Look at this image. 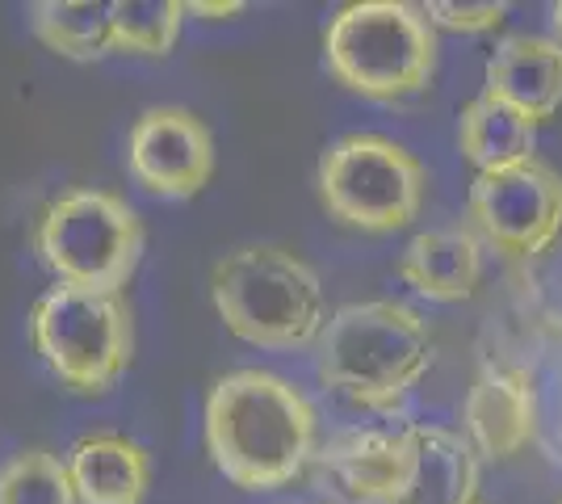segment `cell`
<instances>
[{
  "instance_id": "6da1fadb",
  "label": "cell",
  "mask_w": 562,
  "mask_h": 504,
  "mask_svg": "<svg viewBox=\"0 0 562 504\" xmlns=\"http://www.w3.org/2000/svg\"><path fill=\"white\" fill-rule=\"evenodd\" d=\"M206 455L244 492L299 480L315 455V408L269 370H232L206 395Z\"/></svg>"
},
{
  "instance_id": "7a4b0ae2",
  "label": "cell",
  "mask_w": 562,
  "mask_h": 504,
  "mask_svg": "<svg viewBox=\"0 0 562 504\" xmlns=\"http://www.w3.org/2000/svg\"><path fill=\"white\" fill-rule=\"evenodd\" d=\"M432 366V333L420 315L391 299L349 303L315 340V370L324 387L357 408H395Z\"/></svg>"
},
{
  "instance_id": "3957f363",
  "label": "cell",
  "mask_w": 562,
  "mask_h": 504,
  "mask_svg": "<svg viewBox=\"0 0 562 504\" xmlns=\"http://www.w3.org/2000/svg\"><path fill=\"white\" fill-rule=\"evenodd\" d=\"M214 312L257 349H303L324 333L319 273L278 244H244L214 261Z\"/></svg>"
},
{
  "instance_id": "277c9868",
  "label": "cell",
  "mask_w": 562,
  "mask_h": 504,
  "mask_svg": "<svg viewBox=\"0 0 562 504\" xmlns=\"http://www.w3.org/2000/svg\"><path fill=\"white\" fill-rule=\"evenodd\" d=\"M324 59L349 93L370 101H403L432 80L437 30L416 4L361 0L328 22Z\"/></svg>"
},
{
  "instance_id": "5b68a950",
  "label": "cell",
  "mask_w": 562,
  "mask_h": 504,
  "mask_svg": "<svg viewBox=\"0 0 562 504\" xmlns=\"http://www.w3.org/2000/svg\"><path fill=\"white\" fill-rule=\"evenodd\" d=\"M30 336L50 374L76 395H105L135 354V324L122 294L80 287L47 290L30 312Z\"/></svg>"
},
{
  "instance_id": "8992f818",
  "label": "cell",
  "mask_w": 562,
  "mask_h": 504,
  "mask_svg": "<svg viewBox=\"0 0 562 504\" xmlns=\"http://www.w3.org/2000/svg\"><path fill=\"white\" fill-rule=\"evenodd\" d=\"M34 244L64 287L117 294L143 257V223L114 193L68 190L43 211Z\"/></svg>"
},
{
  "instance_id": "52a82bcc",
  "label": "cell",
  "mask_w": 562,
  "mask_h": 504,
  "mask_svg": "<svg viewBox=\"0 0 562 504\" xmlns=\"http://www.w3.org/2000/svg\"><path fill=\"white\" fill-rule=\"evenodd\" d=\"M319 198L340 223L386 236L420 215L424 165L386 135H345L319 156Z\"/></svg>"
},
{
  "instance_id": "ba28073f",
  "label": "cell",
  "mask_w": 562,
  "mask_h": 504,
  "mask_svg": "<svg viewBox=\"0 0 562 504\" xmlns=\"http://www.w3.org/2000/svg\"><path fill=\"white\" fill-rule=\"evenodd\" d=\"M470 219L495 253L529 261L562 232V177L533 156L529 165L479 172L470 186Z\"/></svg>"
},
{
  "instance_id": "9c48e42d",
  "label": "cell",
  "mask_w": 562,
  "mask_h": 504,
  "mask_svg": "<svg viewBox=\"0 0 562 504\" xmlns=\"http://www.w3.org/2000/svg\"><path fill=\"white\" fill-rule=\"evenodd\" d=\"M131 177L160 198H193L214 172L211 126L186 105H151L131 126Z\"/></svg>"
},
{
  "instance_id": "30bf717a",
  "label": "cell",
  "mask_w": 562,
  "mask_h": 504,
  "mask_svg": "<svg viewBox=\"0 0 562 504\" xmlns=\"http://www.w3.org/2000/svg\"><path fill=\"white\" fill-rule=\"evenodd\" d=\"M470 446L483 458L520 455L538 433V395L525 370L487 361L462 404Z\"/></svg>"
},
{
  "instance_id": "8fae6325",
  "label": "cell",
  "mask_w": 562,
  "mask_h": 504,
  "mask_svg": "<svg viewBox=\"0 0 562 504\" xmlns=\"http://www.w3.org/2000/svg\"><path fill=\"white\" fill-rule=\"evenodd\" d=\"M412 429L345 433L324 455L328 480L352 504H395L412 475Z\"/></svg>"
},
{
  "instance_id": "7c38bea8",
  "label": "cell",
  "mask_w": 562,
  "mask_h": 504,
  "mask_svg": "<svg viewBox=\"0 0 562 504\" xmlns=\"http://www.w3.org/2000/svg\"><path fill=\"white\" fill-rule=\"evenodd\" d=\"M483 93L546 122L562 105V47L541 34H508L483 68Z\"/></svg>"
},
{
  "instance_id": "4fadbf2b",
  "label": "cell",
  "mask_w": 562,
  "mask_h": 504,
  "mask_svg": "<svg viewBox=\"0 0 562 504\" xmlns=\"http://www.w3.org/2000/svg\"><path fill=\"white\" fill-rule=\"evenodd\" d=\"M68 475L80 504H143L151 483V458L122 433H93L68 450Z\"/></svg>"
},
{
  "instance_id": "5bb4252c",
  "label": "cell",
  "mask_w": 562,
  "mask_h": 504,
  "mask_svg": "<svg viewBox=\"0 0 562 504\" xmlns=\"http://www.w3.org/2000/svg\"><path fill=\"white\" fill-rule=\"evenodd\" d=\"M398 278L428 303H462L483 278V244L467 227L420 232L398 257Z\"/></svg>"
},
{
  "instance_id": "9a60e30c",
  "label": "cell",
  "mask_w": 562,
  "mask_h": 504,
  "mask_svg": "<svg viewBox=\"0 0 562 504\" xmlns=\"http://www.w3.org/2000/svg\"><path fill=\"white\" fill-rule=\"evenodd\" d=\"M412 475L395 504H474L479 455L467 437L437 425H412Z\"/></svg>"
},
{
  "instance_id": "2e32d148",
  "label": "cell",
  "mask_w": 562,
  "mask_h": 504,
  "mask_svg": "<svg viewBox=\"0 0 562 504\" xmlns=\"http://www.w3.org/2000/svg\"><path fill=\"white\" fill-rule=\"evenodd\" d=\"M458 147L479 172H499L533 160L538 122L499 97H474L458 119Z\"/></svg>"
},
{
  "instance_id": "e0dca14e",
  "label": "cell",
  "mask_w": 562,
  "mask_h": 504,
  "mask_svg": "<svg viewBox=\"0 0 562 504\" xmlns=\"http://www.w3.org/2000/svg\"><path fill=\"white\" fill-rule=\"evenodd\" d=\"M30 30L47 51L64 59H97L114 47V4L105 0H38Z\"/></svg>"
},
{
  "instance_id": "ac0fdd59",
  "label": "cell",
  "mask_w": 562,
  "mask_h": 504,
  "mask_svg": "<svg viewBox=\"0 0 562 504\" xmlns=\"http://www.w3.org/2000/svg\"><path fill=\"white\" fill-rule=\"evenodd\" d=\"M0 504H80L68 462L50 450H18L0 467Z\"/></svg>"
},
{
  "instance_id": "d6986e66",
  "label": "cell",
  "mask_w": 562,
  "mask_h": 504,
  "mask_svg": "<svg viewBox=\"0 0 562 504\" xmlns=\"http://www.w3.org/2000/svg\"><path fill=\"white\" fill-rule=\"evenodd\" d=\"M181 0H114V47L131 55H168L181 38Z\"/></svg>"
},
{
  "instance_id": "ffe728a7",
  "label": "cell",
  "mask_w": 562,
  "mask_h": 504,
  "mask_svg": "<svg viewBox=\"0 0 562 504\" xmlns=\"http://www.w3.org/2000/svg\"><path fill=\"white\" fill-rule=\"evenodd\" d=\"M424 18L432 30H453V34H483L508 18L504 4H458V0H432L424 4Z\"/></svg>"
},
{
  "instance_id": "44dd1931",
  "label": "cell",
  "mask_w": 562,
  "mask_h": 504,
  "mask_svg": "<svg viewBox=\"0 0 562 504\" xmlns=\"http://www.w3.org/2000/svg\"><path fill=\"white\" fill-rule=\"evenodd\" d=\"M186 13L206 18V22H223V18H239V13H244V4H239V0H218V4H202V0H193V4H186Z\"/></svg>"
},
{
  "instance_id": "7402d4cb",
  "label": "cell",
  "mask_w": 562,
  "mask_h": 504,
  "mask_svg": "<svg viewBox=\"0 0 562 504\" xmlns=\"http://www.w3.org/2000/svg\"><path fill=\"white\" fill-rule=\"evenodd\" d=\"M550 30H554V43L562 47V0L554 4V9H550Z\"/></svg>"
}]
</instances>
